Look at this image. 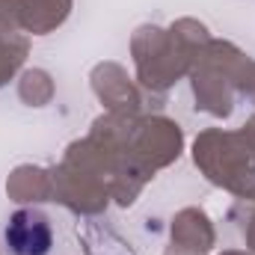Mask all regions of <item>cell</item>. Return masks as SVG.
I'll return each mask as SVG.
<instances>
[{
  "label": "cell",
  "mask_w": 255,
  "mask_h": 255,
  "mask_svg": "<svg viewBox=\"0 0 255 255\" xmlns=\"http://www.w3.org/2000/svg\"><path fill=\"white\" fill-rule=\"evenodd\" d=\"M3 241L9 255H54V223L42 208H18L3 229Z\"/></svg>",
  "instance_id": "6da1fadb"
}]
</instances>
